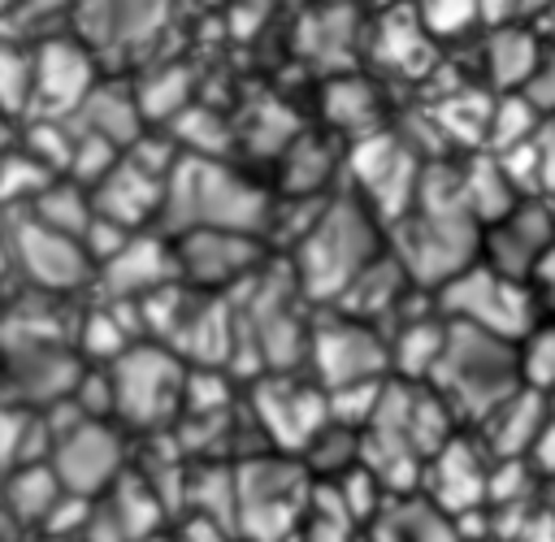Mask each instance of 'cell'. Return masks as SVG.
I'll list each match as a JSON object with an SVG mask.
<instances>
[{
  "label": "cell",
  "instance_id": "obj_1",
  "mask_svg": "<svg viewBox=\"0 0 555 542\" xmlns=\"http://www.w3.org/2000/svg\"><path fill=\"white\" fill-rule=\"evenodd\" d=\"M273 221V204L260 182L243 169L225 165L221 156H178L165 178L156 230L186 234V230H238L264 234Z\"/></svg>",
  "mask_w": 555,
  "mask_h": 542
},
{
  "label": "cell",
  "instance_id": "obj_2",
  "mask_svg": "<svg viewBox=\"0 0 555 542\" xmlns=\"http://www.w3.org/2000/svg\"><path fill=\"white\" fill-rule=\"evenodd\" d=\"M382 221L364 199H330L312 212V221L295 234L291 273L308 299H338L364 264H373L386 247Z\"/></svg>",
  "mask_w": 555,
  "mask_h": 542
},
{
  "label": "cell",
  "instance_id": "obj_3",
  "mask_svg": "<svg viewBox=\"0 0 555 542\" xmlns=\"http://www.w3.org/2000/svg\"><path fill=\"white\" fill-rule=\"evenodd\" d=\"M425 386L464 421H481L499 399H507L520 382L516 343L447 321V343L425 377Z\"/></svg>",
  "mask_w": 555,
  "mask_h": 542
},
{
  "label": "cell",
  "instance_id": "obj_4",
  "mask_svg": "<svg viewBox=\"0 0 555 542\" xmlns=\"http://www.w3.org/2000/svg\"><path fill=\"white\" fill-rule=\"evenodd\" d=\"M434 299L447 321H460V325H473V330H486L512 343L538 321V291L525 278L490 269L486 260H473L455 278H447L434 291Z\"/></svg>",
  "mask_w": 555,
  "mask_h": 542
},
{
  "label": "cell",
  "instance_id": "obj_5",
  "mask_svg": "<svg viewBox=\"0 0 555 542\" xmlns=\"http://www.w3.org/2000/svg\"><path fill=\"white\" fill-rule=\"evenodd\" d=\"M108 386H113V412L126 425L156 429L186 399V364L169 343L139 338L117 360H108Z\"/></svg>",
  "mask_w": 555,
  "mask_h": 542
},
{
  "label": "cell",
  "instance_id": "obj_6",
  "mask_svg": "<svg viewBox=\"0 0 555 542\" xmlns=\"http://www.w3.org/2000/svg\"><path fill=\"white\" fill-rule=\"evenodd\" d=\"M4 225H9V247H13V278H22L26 286L43 295H65L91 278V260L78 247V238L39 225L26 208L4 217Z\"/></svg>",
  "mask_w": 555,
  "mask_h": 542
},
{
  "label": "cell",
  "instance_id": "obj_7",
  "mask_svg": "<svg viewBox=\"0 0 555 542\" xmlns=\"http://www.w3.org/2000/svg\"><path fill=\"white\" fill-rule=\"evenodd\" d=\"M308 360L317 369L321 390H338L351 382H377L390 360H386V338L351 312H334L308 334Z\"/></svg>",
  "mask_w": 555,
  "mask_h": 542
},
{
  "label": "cell",
  "instance_id": "obj_8",
  "mask_svg": "<svg viewBox=\"0 0 555 542\" xmlns=\"http://www.w3.org/2000/svg\"><path fill=\"white\" fill-rule=\"evenodd\" d=\"M173 273L191 291L217 295L234 282H251L260 269V234H238V230H186L173 234Z\"/></svg>",
  "mask_w": 555,
  "mask_h": 542
},
{
  "label": "cell",
  "instance_id": "obj_9",
  "mask_svg": "<svg viewBox=\"0 0 555 542\" xmlns=\"http://www.w3.org/2000/svg\"><path fill=\"white\" fill-rule=\"evenodd\" d=\"M48 468L56 473L61 490L69 494H95L108 490L121 473V438L113 434L108 421L100 416H78L65 434L52 438V460Z\"/></svg>",
  "mask_w": 555,
  "mask_h": 542
},
{
  "label": "cell",
  "instance_id": "obj_10",
  "mask_svg": "<svg viewBox=\"0 0 555 542\" xmlns=\"http://www.w3.org/2000/svg\"><path fill=\"white\" fill-rule=\"evenodd\" d=\"M481 256L490 269L499 273H512V278H525L533 273V264L542 260V251L555 243V217L551 208L533 204V199H516L499 221L481 225Z\"/></svg>",
  "mask_w": 555,
  "mask_h": 542
},
{
  "label": "cell",
  "instance_id": "obj_11",
  "mask_svg": "<svg viewBox=\"0 0 555 542\" xmlns=\"http://www.w3.org/2000/svg\"><path fill=\"white\" fill-rule=\"evenodd\" d=\"M91 278L104 282L108 299H143L147 291L173 282V243L165 230H134Z\"/></svg>",
  "mask_w": 555,
  "mask_h": 542
},
{
  "label": "cell",
  "instance_id": "obj_12",
  "mask_svg": "<svg viewBox=\"0 0 555 542\" xmlns=\"http://www.w3.org/2000/svg\"><path fill=\"white\" fill-rule=\"evenodd\" d=\"M95 87V61L78 39H48L35 48V104L30 113L69 117Z\"/></svg>",
  "mask_w": 555,
  "mask_h": 542
},
{
  "label": "cell",
  "instance_id": "obj_13",
  "mask_svg": "<svg viewBox=\"0 0 555 542\" xmlns=\"http://www.w3.org/2000/svg\"><path fill=\"white\" fill-rule=\"evenodd\" d=\"M91 208L130 225V230H147L160 212V191H165V178H156L152 169H143L139 160H130L126 152L113 160V169L104 178H95L91 186Z\"/></svg>",
  "mask_w": 555,
  "mask_h": 542
},
{
  "label": "cell",
  "instance_id": "obj_14",
  "mask_svg": "<svg viewBox=\"0 0 555 542\" xmlns=\"http://www.w3.org/2000/svg\"><path fill=\"white\" fill-rule=\"evenodd\" d=\"M69 121L78 126V130H87V134H100V139H108L113 147H130L139 134H143V108H139V100H134V91H121V87H113V82H100L95 78V87L82 95V104L69 113Z\"/></svg>",
  "mask_w": 555,
  "mask_h": 542
},
{
  "label": "cell",
  "instance_id": "obj_15",
  "mask_svg": "<svg viewBox=\"0 0 555 542\" xmlns=\"http://www.w3.org/2000/svg\"><path fill=\"white\" fill-rule=\"evenodd\" d=\"M442 343H447V317L442 312L408 317V321H399L395 338L386 343V360H390V369L403 373V382H425Z\"/></svg>",
  "mask_w": 555,
  "mask_h": 542
},
{
  "label": "cell",
  "instance_id": "obj_16",
  "mask_svg": "<svg viewBox=\"0 0 555 542\" xmlns=\"http://www.w3.org/2000/svg\"><path fill=\"white\" fill-rule=\"evenodd\" d=\"M39 225H48V230H56V234H69V238H78L82 234V225L91 221V191L82 186V182H74V178H52L35 199H30V208H26Z\"/></svg>",
  "mask_w": 555,
  "mask_h": 542
},
{
  "label": "cell",
  "instance_id": "obj_17",
  "mask_svg": "<svg viewBox=\"0 0 555 542\" xmlns=\"http://www.w3.org/2000/svg\"><path fill=\"white\" fill-rule=\"evenodd\" d=\"M35 104V48L0 39V113L9 121L30 117Z\"/></svg>",
  "mask_w": 555,
  "mask_h": 542
},
{
  "label": "cell",
  "instance_id": "obj_18",
  "mask_svg": "<svg viewBox=\"0 0 555 542\" xmlns=\"http://www.w3.org/2000/svg\"><path fill=\"white\" fill-rule=\"evenodd\" d=\"M516 360H520V382L555 399V321H533L516 338Z\"/></svg>",
  "mask_w": 555,
  "mask_h": 542
},
{
  "label": "cell",
  "instance_id": "obj_19",
  "mask_svg": "<svg viewBox=\"0 0 555 542\" xmlns=\"http://www.w3.org/2000/svg\"><path fill=\"white\" fill-rule=\"evenodd\" d=\"M325 117L334 130H369L373 126V91L360 78H338L325 87Z\"/></svg>",
  "mask_w": 555,
  "mask_h": 542
},
{
  "label": "cell",
  "instance_id": "obj_20",
  "mask_svg": "<svg viewBox=\"0 0 555 542\" xmlns=\"http://www.w3.org/2000/svg\"><path fill=\"white\" fill-rule=\"evenodd\" d=\"M104 9H108V35L117 43H139L165 22L169 0H104Z\"/></svg>",
  "mask_w": 555,
  "mask_h": 542
},
{
  "label": "cell",
  "instance_id": "obj_21",
  "mask_svg": "<svg viewBox=\"0 0 555 542\" xmlns=\"http://www.w3.org/2000/svg\"><path fill=\"white\" fill-rule=\"evenodd\" d=\"M490 69H494L499 82H525L538 69L533 39L525 30H499L490 39Z\"/></svg>",
  "mask_w": 555,
  "mask_h": 542
},
{
  "label": "cell",
  "instance_id": "obj_22",
  "mask_svg": "<svg viewBox=\"0 0 555 542\" xmlns=\"http://www.w3.org/2000/svg\"><path fill=\"white\" fill-rule=\"evenodd\" d=\"M13 278V247H9V225L0 221V282Z\"/></svg>",
  "mask_w": 555,
  "mask_h": 542
},
{
  "label": "cell",
  "instance_id": "obj_23",
  "mask_svg": "<svg viewBox=\"0 0 555 542\" xmlns=\"http://www.w3.org/2000/svg\"><path fill=\"white\" fill-rule=\"evenodd\" d=\"M13 134H17V130H13V121H9L4 113H0V152H4L9 143H13Z\"/></svg>",
  "mask_w": 555,
  "mask_h": 542
}]
</instances>
